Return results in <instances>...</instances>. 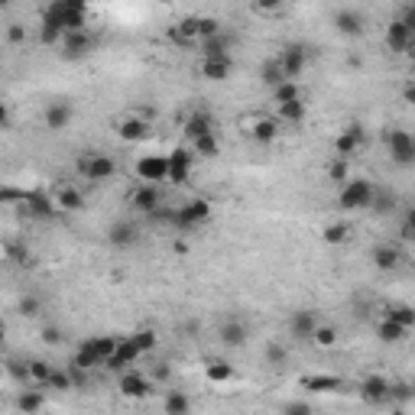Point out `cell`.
Wrapping results in <instances>:
<instances>
[{"mask_svg":"<svg viewBox=\"0 0 415 415\" xmlns=\"http://www.w3.org/2000/svg\"><path fill=\"white\" fill-rule=\"evenodd\" d=\"M373 192H376V185L370 178H348L338 192V208L341 211H370Z\"/></svg>","mask_w":415,"mask_h":415,"instance_id":"obj_1","label":"cell"},{"mask_svg":"<svg viewBox=\"0 0 415 415\" xmlns=\"http://www.w3.org/2000/svg\"><path fill=\"white\" fill-rule=\"evenodd\" d=\"M208 218H211V202H208V198H192V202H185L182 208H172L169 224L176 230H195L198 224H204Z\"/></svg>","mask_w":415,"mask_h":415,"instance_id":"obj_2","label":"cell"},{"mask_svg":"<svg viewBox=\"0 0 415 415\" xmlns=\"http://www.w3.org/2000/svg\"><path fill=\"white\" fill-rule=\"evenodd\" d=\"M114 172H117V162H114V156L81 153V159H78V176L85 178V182H91V185L114 178Z\"/></svg>","mask_w":415,"mask_h":415,"instance_id":"obj_3","label":"cell"},{"mask_svg":"<svg viewBox=\"0 0 415 415\" xmlns=\"http://www.w3.org/2000/svg\"><path fill=\"white\" fill-rule=\"evenodd\" d=\"M49 10L59 17V23H62L65 33L88 29L85 26V20H88V4L85 0H55V4H49Z\"/></svg>","mask_w":415,"mask_h":415,"instance_id":"obj_4","label":"cell"},{"mask_svg":"<svg viewBox=\"0 0 415 415\" xmlns=\"http://www.w3.org/2000/svg\"><path fill=\"white\" fill-rule=\"evenodd\" d=\"M383 140H386V146H390V156L396 166H412L415 162V136L409 133V130H386L383 133Z\"/></svg>","mask_w":415,"mask_h":415,"instance_id":"obj_5","label":"cell"},{"mask_svg":"<svg viewBox=\"0 0 415 415\" xmlns=\"http://www.w3.org/2000/svg\"><path fill=\"white\" fill-rule=\"evenodd\" d=\"M276 62H279V68H282V78H286V81H296L308 65V49L305 46H298V43H292V46L282 49V55H276Z\"/></svg>","mask_w":415,"mask_h":415,"instance_id":"obj_6","label":"cell"},{"mask_svg":"<svg viewBox=\"0 0 415 415\" xmlns=\"http://www.w3.org/2000/svg\"><path fill=\"white\" fill-rule=\"evenodd\" d=\"M20 208H23V211L29 214V218H36V220H52L55 214H59L55 202H52V198L46 195V192H39V188H29Z\"/></svg>","mask_w":415,"mask_h":415,"instance_id":"obj_7","label":"cell"},{"mask_svg":"<svg viewBox=\"0 0 415 415\" xmlns=\"http://www.w3.org/2000/svg\"><path fill=\"white\" fill-rule=\"evenodd\" d=\"M136 176L143 185H159L169 178V162H166V156H143L136 162Z\"/></svg>","mask_w":415,"mask_h":415,"instance_id":"obj_8","label":"cell"},{"mask_svg":"<svg viewBox=\"0 0 415 415\" xmlns=\"http://www.w3.org/2000/svg\"><path fill=\"white\" fill-rule=\"evenodd\" d=\"M166 162H169V178H166V182H172V185H185L188 176H192V162H195V156L188 153L185 146H176V150L166 156Z\"/></svg>","mask_w":415,"mask_h":415,"instance_id":"obj_9","label":"cell"},{"mask_svg":"<svg viewBox=\"0 0 415 415\" xmlns=\"http://www.w3.org/2000/svg\"><path fill=\"white\" fill-rule=\"evenodd\" d=\"M130 208L140 214H150L153 218L156 211L162 208V195H159V185H136L130 192Z\"/></svg>","mask_w":415,"mask_h":415,"instance_id":"obj_10","label":"cell"},{"mask_svg":"<svg viewBox=\"0 0 415 415\" xmlns=\"http://www.w3.org/2000/svg\"><path fill=\"white\" fill-rule=\"evenodd\" d=\"M59 46H62V55H65L68 62H75V59H85L88 52H91L94 39H91L88 29H78V33H65V36H62Z\"/></svg>","mask_w":415,"mask_h":415,"instance_id":"obj_11","label":"cell"},{"mask_svg":"<svg viewBox=\"0 0 415 415\" xmlns=\"http://www.w3.org/2000/svg\"><path fill=\"white\" fill-rule=\"evenodd\" d=\"M107 244L110 246H117V250H127V246L140 244V228H136L133 220H114L107 230Z\"/></svg>","mask_w":415,"mask_h":415,"instance_id":"obj_12","label":"cell"},{"mask_svg":"<svg viewBox=\"0 0 415 415\" xmlns=\"http://www.w3.org/2000/svg\"><path fill=\"white\" fill-rule=\"evenodd\" d=\"M360 396H364L367 402H373V406L390 402V380H386V376H380V373H370V376H364V380H360Z\"/></svg>","mask_w":415,"mask_h":415,"instance_id":"obj_13","label":"cell"},{"mask_svg":"<svg viewBox=\"0 0 415 415\" xmlns=\"http://www.w3.org/2000/svg\"><path fill=\"white\" fill-rule=\"evenodd\" d=\"M140 350H136V344L130 338H120L117 341V350H114V357L107 360V370L114 373H124V370H133V364L140 360Z\"/></svg>","mask_w":415,"mask_h":415,"instance_id":"obj_14","label":"cell"},{"mask_svg":"<svg viewBox=\"0 0 415 415\" xmlns=\"http://www.w3.org/2000/svg\"><path fill=\"white\" fill-rule=\"evenodd\" d=\"M150 393H153V383L146 380L143 373H136V370H124V373H120V396L146 399Z\"/></svg>","mask_w":415,"mask_h":415,"instance_id":"obj_15","label":"cell"},{"mask_svg":"<svg viewBox=\"0 0 415 415\" xmlns=\"http://www.w3.org/2000/svg\"><path fill=\"white\" fill-rule=\"evenodd\" d=\"M318 324L322 322H318V315H315L312 308H298V312H292V318H289V331H292L296 341H312Z\"/></svg>","mask_w":415,"mask_h":415,"instance_id":"obj_16","label":"cell"},{"mask_svg":"<svg viewBox=\"0 0 415 415\" xmlns=\"http://www.w3.org/2000/svg\"><path fill=\"white\" fill-rule=\"evenodd\" d=\"M360 146H364V127H360V124H350V127L344 130V133H338V140H334V156H338V159H348Z\"/></svg>","mask_w":415,"mask_h":415,"instance_id":"obj_17","label":"cell"},{"mask_svg":"<svg viewBox=\"0 0 415 415\" xmlns=\"http://www.w3.org/2000/svg\"><path fill=\"white\" fill-rule=\"evenodd\" d=\"M334 26H338L341 36L357 39V36H364V29H367V17L360 10H338V13H334Z\"/></svg>","mask_w":415,"mask_h":415,"instance_id":"obj_18","label":"cell"},{"mask_svg":"<svg viewBox=\"0 0 415 415\" xmlns=\"http://www.w3.org/2000/svg\"><path fill=\"white\" fill-rule=\"evenodd\" d=\"M182 133L195 143L198 136H208V133H214V117L208 114V110H192L185 117V124H182Z\"/></svg>","mask_w":415,"mask_h":415,"instance_id":"obj_19","label":"cell"},{"mask_svg":"<svg viewBox=\"0 0 415 415\" xmlns=\"http://www.w3.org/2000/svg\"><path fill=\"white\" fill-rule=\"evenodd\" d=\"M117 136H120V140H127V143H140V140L150 136V120L130 114V117H124L117 124Z\"/></svg>","mask_w":415,"mask_h":415,"instance_id":"obj_20","label":"cell"},{"mask_svg":"<svg viewBox=\"0 0 415 415\" xmlns=\"http://www.w3.org/2000/svg\"><path fill=\"white\" fill-rule=\"evenodd\" d=\"M373 266L380 272H393L402 263V253H399V246L396 244H380V246H373V253H370Z\"/></svg>","mask_w":415,"mask_h":415,"instance_id":"obj_21","label":"cell"},{"mask_svg":"<svg viewBox=\"0 0 415 415\" xmlns=\"http://www.w3.org/2000/svg\"><path fill=\"white\" fill-rule=\"evenodd\" d=\"M415 39V29H409L402 20H393L390 29H386V46H390V52H406L409 46H412Z\"/></svg>","mask_w":415,"mask_h":415,"instance_id":"obj_22","label":"cell"},{"mask_svg":"<svg viewBox=\"0 0 415 415\" xmlns=\"http://www.w3.org/2000/svg\"><path fill=\"white\" fill-rule=\"evenodd\" d=\"M218 338L224 348H244L246 344V324L240 322V318H228V322L220 324Z\"/></svg>","mask_w":415,"mask_h":415,"instance_id":"obj_23","label":"cell"},{"mask_svg":"<svg viewBox=\"0 0 415 415\" xmlns=\"http://www.w3.org/2000/svg\"><path fill=\"white\" fill-rule=\"evenodd\" d=\"M62 36H65V29H62L59 17L46 7L43 10V23H39V43H43V46H59Z\"/></svg>","mask_w":415,"mask_h":415,"instance_id":"obj_24","label":"cell"},{"mask_svg":"<svg viewBox=\"0 0 415 415\" xmlns=\"http://www.w3.org/2000/svg\"><path fill=\"white\" fill-rule=\"evenodd\" d=\"M72 114H75V110L68 107L65 101L49 104V107H46V127H49L52 133H59V130H65L68 124H72Z\"/></svg>","mask_w":415,"mask_h":415,"instance_id":"obj_25","label":"cell"},{"mask_svg":"<svg viewBox=\"0 0 415 415\" xmlns=\"http://www.w3.org/2000/svg\"><path fill=\"white\" fill-rule=\"evenodd\" d=\"M169 39L176 46L195 43V39H198V17H185V20H178L176 26H169Z\"/></svg>","mask_w":415,"mask_h":415,"instance_id":"obj_26","label":"cell"},{"mask_svg":"<svg viewBox=\"0 0 415 415\" xmlns=\"http://www.w3.org/2000/svg\"><path fill=\"white\" fill-rule=\"evenodd\" d=\"M230 46H234V39H230L228 33H218L214 39L202 43V62H208V59H230Z\"/></svg>","mask_w":415,"mask_h":415,"instance_id":"obj_27","label":"cell"},{"mask_svg":"<svg viewBox=\"0 0 415 415\" xmlns=\"http://www.w3.org/2000/svg\"><path fill=\"white\" fill-rule=\"evenodd\" d=\"M55 208H59V211H81V208H85V195H81L75 185H62L59 192H55Z\"/></svg>","mask_w":415,"mask_h":415,"instance_id":"obj_28","label":"cell"},{"mask_svg":"<svg viewBox=\"0 0 415 415\" xmlns=\"http://www.w3.org/2000/svg\"><path fill=\"white\" fill-rule=\"evenodd\" d=\"M234 72V59H208L202 62V78L208 81H228Z\"/></svg>","mask_w":415,"mask_h":415,"instance_id":"obj_29","label":"cell"},{"mask_svg":"<svg viewBox=\"0 0 415 415\" xmlns=\"http://www.w3.org/2000/svg\"><path fill=\"white\" fill-rule=\"evenodd\" d=\"M162 412L166 415H192V399L182 390H169L166 393V402H162Z\"/></svg>","mask_w":415,"mask_h":415,"instance_id":"obj_30","label":"cell"},{"mask_svg":"<svg viewBox=\"0 0 415 415\" xmlns=\"http://www.w3.org/2000/svg\"><path fill=\"white\" fill-rule=\"evenodd\" d=\"M383 318H390V322L402 324V328H409V331L415 328V308L409 305V302H393V305H386Z\"/></svg>","mask_w":415,"mask_h":415,"instance_id":"obj_31","label":"cell"},{"mask_svg":"<svg viewBox=\"0 0 415 415\" xmlns=\"http://www.w3.org/2000/svg\"><path fill=\"white\" fill-rule=\"evenodd\" d=\"M302 386H305V390H312V393H341V390H344L341 376H324V373L305 376V380H302Z\"/></svg>","mask_w":415,"mask_h":415,"instance_id":"obj_32","label":"cell"},{"mask_svg":"<svg viewBox=\"0 0 415 415\" xmlns=\"http://www.w3.org/2000/svg\"><path fill=\"white\" fill-rule=\"evenodd\" d=\"M72 367H78V370H85V373H91V370L101 367V360H98V354H94V348H91V341L78 344L75 357H72Z\"/></svg>","mask_w":415,"mask_h":415,"instance_id":"obj_33","label":"cell"},{"mask_svg":"<svg viewBox=\"0 0 415 415\" xmlns=\"http://www.w3.org/2000/svg\"><path fill=\"white\" fill-rule=\"evenodd\" d=\"M250 136H253L256 143H272V140L279 136V124H276V120H270V117H260V120H253Z\"/></svg>","mask_w":415,"mask_h":415,"instance_id":"obj_34","label":"cell"},{"mask_svg":"<svg viewBox=\"0 0 415 415\" xmlns=\"http://www.w3.org/2000/svg\"><path fill=\"white\" fill-rule=\"evenodd\" d=\"M406 334H409V328L390 322V318H383V322L376 324V338H380L383 344H399V341H406Z\"/></svg>","mask_w":415,"mask_h":415,"instance_id":"obj_35","label":"cell"},{"mask_svg":"<svg viewBox=\"0 0 415 415\" xmlns=\"http://www.w3.org/2000/svg\"><path fill=\"white\" fill-rule=\"evenodd\" d=\"M204 376H208V383H230L234 380V364H228V360H208L204 364Z\"/></svg>","mask_w":415,"mask_h":415,"instance_id":"obj_36","label":"cell"},{"mask_svg":"<svg viewBox=\"0 0 415 415\" xmlns=\"http://www.w3.org/2000/svg\"><path fill=\"white\" fill-rule=\"evenodd\" d=\"M43 406H46V396H43L39 390H23V393L17 396V409H20L23 415H36Z\"/></svg>","mask_w":415,"mask_h":415,"instance_id":"obj_37","label":"cell"},{"mask_svg":"<svg viewBox=\"0 0 415 415\" xmlns=\"http://www.w3.org/2000/svg\"><path fill=\"white\" fill-rule=\"evenodd\" d=\"M4 253H7V260L10 263H17V266H33V250L26 244H20V240H13V244H7L4 246Z\"/></svg>","mask_w":415,"mask_h":415,"instance_id":"obj_38","label":"cell"},{"mask_svg":"<svg viewBox=\"0 0 415 415\" xmlns=\"http://www.w3.org/2000/svg\"><path fill=\"white\" fill-rule=\"evenodd\" d=\"M308 114L305 101L298 98V101H289V104H279V120H286V124H302Z\"/></svg>","mask_w":415,"mask_h":415,"instance_id":"obj_39","label":"cell"},{"mask_svg":"<svg viewBox=\"0 0 415 415\" xmlns=\"http://www.w3.org/2000/svg\"><path fill=\"white\" fill-rule=\"evenodd\" d=\"M26 367H29V383H36V386H46V380H49V373H52L49 360H43V357H33V360H26Z\"/></svg>","mask_w":415,"mask_h":415,"instance_id":"obj_40","label":"cell"},{"mask_svg":"<svg viewBox=\"0 0 415 415\" xmlns=\"http://www.w3.org/2000/svg\"><path fill=\"white\" fill-rule=\"evenodd\" d=\"M91 341V348H94V354H98V360H101V367H107V360L114 357V350H117V341L120 338H88Z\"/></svg>","mask_w":415,"mask_h":415,"instance_id":"obj_41","label":"cell"},{"mask_svg":"<svg viewBox=\"0 0 415 415\" xmlns=\"http://www.w3.org/2000/svg\"><path fill=\"white\" fill-rule=\"evenodd\" d=\"M192 150H195V156H204V159H214V156H220V143H218V136H214V133L198 136L195 143H192Z\"/></svg>","mask_w":415,"mask_h":415,"instance_id":"obj_42","label":"cell"},{"mask_svg":"<svg viewBox=\"0 0 415 415\" xmlns=\"http://www.w3.org/2000/svg\"><path fill=\"white\" fill-rule=\"evenodd\" d=\"M130 341L136 344V350L140 354H150V350H156V344H159V338H156V331L153 328H140L130 334Z\"/></svg>","mask_w":415,"mask_h":415,"instance_id":"obj_43","label":"cell"},{"mask_svg":"<svg viewBox=\"0 0 415 415\" xmlns=\"http://www.w3.org/2000/svg\"><path fill=\"white\" fill-rule=\"evenodd\" d=\"M312 344L315 348H334V344H338V328H334V324H318V328H315V334H312Z\"/></svg>","mask_w":415,"mask_h":415,"instance_id":"obj_44","label":"cell"},{"mask_svg":"<svg viewBox=\"0 0 415 415\" xmlns=\"http://www.w3.org/2000/svg\"><path fill=\"white\" fill-rule=\"evenodd\" d=\"M260 81L266 88H276V85H282L286 78H282V68H279V62L276 59H270V62H263V68H260Z\"/></svg>","mask_w":415,"mask_h":415,"instance_id":"obj_45","label":"cell"},{"mask_svg":"<svg viewBox=\"0 0 415 415\" xmlns=\"http://www.w3.org/2000/svg\"><path fill=\"white\" fill-rule=\"evenodd\" d=\"M393 208H396V195H393V192H380V188H376V192H373V202H370V211L373 214H390Z\"/></svg>","mask_w":415,"mask_h":415,"instance_id":"obj_46","label":"cell"},{"mask_svg":"<svg viewBox=\"0 0 415 415\" xmlns=\"http://www.w3.org/2000/svg\"><path fill=\"white\" fill-rule=\"evenodd\" d=\"M272 98H276V104H289V101H298L302 91H298L296 81H282V85L272 88Z\"/></svg>","mask_w":415,"mask_h":415,"instance_id":"obj_47","label":"cell"},{"mask_svg":"<svg viewBox=\"0 0 415 415\" xmlns=\"http://www.w3.org/2000/svg\"><path fill=\"white\" fill-rule=\"evenodd\" d=\"M46 390H55V393L72 390V376H68V370H55V367H52L49 380H46Z\"/></svg>","mask_w":415,"mask_h":415,"instance_id":"obj_48","label":"cell"},{"mask_svg":"<svg viewBox=\"0 0 415 415\" xmlns=\"http://www.w3.org/2000/svg\"><path fill=\"white\" fill-rule=\"evenodd\" d=\"M266 360H270L272 367H282L289 360V348L279 344V341H270V344H266Z\"/></svg>","mask_w":415,"mask_h":415,"instance_id":"obj_49","label":"cell"},{"mask_svg":"<svg viewBox=\"0 0 415 415\" xmlns=\"http://www.w3.org/2000/svg\"><path fill=\"white\" fill-rule=\"evenodd\" d=\"M220 33V23L214 17H198V39L202 43H208V39H214V36Z\"/></svg>","mask_w":415,"mask_h":415,"instance_id":"obj_50","label":"cell"},{"mask_svg":"<svg viewBox=\"0 0 415 415\" xmlns=\"http://www.w3.org/2000/svg\"><path fill=\"white\" fill-rule=\"evenodd\" d=\"M7 373L20 386H29V367H26V360H7Z\"/></svg>","mask_w":415,"mask_h":415,"instance_id":"obj_51","label":"cell"},{"mask_svg":"<svg viewBox=\"0 0 415 415\" xmlns=\"http://www.w3.org/2000/svg\"><path fill=\"white\" fill-rule=\"evenodd\" d=\"M322 237H324V244H344L348 240V224H328Z\"/></svg>","mask_w":415,"mask_h":415,"instance_id":"obj_52","label":"cell"},{"mask_svg":"<svg viewBox=\"0 0 415 415\" xmlns=\"http://www.w3.org/2000/svg\"><path fill=\"white\" fill-rule=\"evenodd\" d=\"M26 188H13V185H0V204H23Z\"/></svg>","mask_w":415,"mask_h":415,"instance_id":"obj_53","label":"cell"},{"mask_svg":"<svg viewBox=\"0 0 415 415\" xmlns=\"http://www.w3.org/2000/svg\"><path fill=\"white\" fill-rule=\"evenodd\" d=\"M282 415H315V409H312V402H305V399H292V402L282 406Z\"/></svg>","mask_w":415,"mask_h":415,"instance_id":"obj_54","label":"cell"},{"mask_svg":"<svg viewBox=\"0 0 415 415\" xmlns=\"http://www.w3.org/2000/svg\"><path fill=\"white\" fill-rule=\"evenodd\" d=\"M43 312V302L36 296H23L20 298V315H26V318H36V315Z\"/></svg>","mask_w":415,"mask_h":415,"instance_id":"obj_55","label":"cell"},{"mask_svg":"<svg viewBox=\"0 0 415 415\" xmlns=\"http://www.w3.org/2000/svg\"><path fill=\"white\" fill-rule=\"evenodd\" d=\"M328 178L331 182H348V159H331Z\"/></svg>","mask_w":415,"mask_h":415,"instance_id":"obj_56","label":"cell"},{"mask_svg":"<svg viewBox=\"0 0 415 415\" xmlns=\"http://www.w3.org/2000/svg\"><path fill=\"white\" fill-rule=\"evenodd\" d=\"M26 39V26L23 23H10V29H7V43L10 46H20Z\"/></svg>","mask_w":415,"mask_h":415,"instance_id":"obj_57","label":"cell"},{"mask_svg":"<svg viewBox=\"0 0 415 415\" xmlns=\"http://www.w3.org/2000/svg\"><path fill=\"white\" fill-rule=\"evenodd\" d=\"M399 237H402V240H412V237H415V214H412V211H409L406 220H402V228H399Z\"/></svg>","mask_w":415,"mask_h":415,"instance_id":"obj_58","label":"cell"},{"mask_svg":"<svg viewBox=\"0 0 415 415\" xmlns=\"http://www.w3.org/2000/svg\"><path fill=\"white\" fill-rule=\"evenodd\" d=\"M43 341L46 344H62V328H55V324L43 328Z\"/></svg>","mask_w":415,"mask_h":415,"instance_id":"obj_59","label":"cell"},{"mask_svg":"<svg viewBox=\"0 0 415 415\" xmlns=\"http://www.w3.org/2000/svg\"><path fill=\"white\" fill-rule=\"evenodd\" d=\"M0 130H10V107L0 104Z\"/></svg>","mask_w":415,"mask_h":415,"instance_id":"obj_60","label":"cell"},{"mask_svg":"<svg viewBox=\"0 0 415 415\" xmlns=\"http://www.w3.org/2000/svg\"><path fill=\"white\" fill-rule=\"evenodd\" d=\"M166 376H169V367H166V364L156 367V380H166Z\"/></svg>","mask_w":415,"mask_h":415,"instance_id":"obj_61","label":"cell"},{"mask_svg":"<svg viewBox=\"0 0 415 415\" xmlns=\"http://www.w3.org/2000/svg\"><path fill=\"white\" fill-rule=\"evenodd\" d=\"M4 341H7V328H4V322H0V348H4Z\"/></svg>","mask_w":415,"mask_h":415,"instance_id":"obj_62","label":"cell"}]
</instances>
